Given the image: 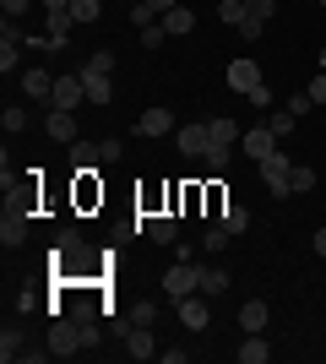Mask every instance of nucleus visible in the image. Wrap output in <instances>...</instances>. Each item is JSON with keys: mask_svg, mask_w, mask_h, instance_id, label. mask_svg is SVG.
<instances>
[{"mask_svg": "<svg viewBox=\"0 0 326 364\" xmlns=\"http://www.w3.org/2000/svg\"><path fill=\"white\" fill-rule=\"evenodd\" d=\"M288 174H294V164H288V152H283V147H272V152L261 158V180H266V191H272V201L294 196V185H288Z\"/></svg>", "mask_w": 326, "mask_h": 364, "instance_id": "nucleus-1", "label": "nucleus"}, {"mask_svg": "<svg viewBox=\"0 0 326 364\" xmlns=\"http://www.w3.org/2000/svg\"><path fill=\"white\" fill-rule=\"evenodd\" d=\"M163 294H169V299L202 294V267H190V261H174L169 272H163Z\"/></svg>", "mask_w": 326, "mask_h": 364, "instance_id": "nucleus-2", "label": "nucleus"}, {"mask_svg": "<svg viewBox=\"0 0 326 364\" xmlns=\"http://www.w3.org/2000/svg\"><path fill=\"white\" fill-rule=\"evenodd\" d=\"M174 316H180V326L185 332H207L212 326V310H207V294H185V299H169Z\"/></svg>", "mask_w": 326, "mask_h": 364, "instance_id": "nucleus-3", "label": "nucleus"}, {"mask_svg": "<svg viewBox=\"0 0 326 364\" xmlns=\"http://www.w3.org/2000/svg\"><path fill=\"white\" fill-rule=\"evenodd\" d=\"M49 353L55 359H71V353H82V332L71 316H55V326H49Z\"/></svg>", "mask_w": 326, "mask_h": 364, "instance_id": "nucleus-4", "label": "nucleus"}, {"mask_svg": "<svg viewBox=\"0 0 326 364\" xmlns=\"http://www.w3.org/2000/svg\"><path fill=\"white\" fill-rule=\"evenodd\" d=\"M77 104H87V82H82V71L77 76H55V98H49V109H77Z\"/></svg>", "mask_w": 326, "mask_h": 364, "instance_id": "nucleus-5", "label": "nucleus"}, {"mask_svg": "<svg viewBox=\"0 0 326 364\" xmlns=\"http://www.w3.org/2000/svg\"><path fill=\"white\" fill-rule=\"evenodd\" d=\"M22 240H28V218H22V207L6 201V213H0V245L11 250V245H22Z\"/></svg>", "mask_w": 326, "mask_h": 364, "instance_id": "nucleus-6", "label": "nucleus"}, {"mask_svg": "<svg viewBox=\"0 0 326 364\" xmlns=\"http://www.w3.org/2000/svg\"><path fill=\"white\" fill-rule=\"evenodd\" d=\"M44 131H49V136H55V141H60V147H71V141H82V136H77V120H71V109H49Z\"/></svg>", "mask_w": 326, "mask_h": 364, "instance_id": "nucleus-7", "label": "nucleus"}, {"mask_svg": "<svg viewBox=\"0 0 326 364\" xmlns=\"http://www.w3.org/2000/svg\"><path fill=\"white\" fill-rule=\"evenodd\" d=\"M22 92L38 98V104H49V98H55V76H49L44 65H33V71H22Z\"/></svg>", "mask_w": 326, "mask_h": 364, "instance_id": "nucleus-8", "label": "nucleus"}, {"mask_svg": "<svg viewBox=\"0 0 326 364\" xmlns=\"http://www.w3.org/2000/svg\"><path fill=\"white\" fill-rule=\"evenodd\" d=\"M174 141H180V152H185V158H207V147H212L207 125H185V131H174Z\"/></svg>", "mask_w": 326, "mask_h": 364, "instance_id": "nucleus-9", "label": "nucleus"}, {"mask_svg": "<svg viewBox=\"0 0 326 364\" xmlns=\"http://www.w3.org/2000/svg\"><path fill=\"white\" fill-rule=\"evenodd\" d=\"M229 87H234V92L261 87V65H256V60H229Z\"/></svg>", "mask_w": 326, "mask_h": 364, "instance_id": "nucleus-10", "label": "nucleus"}, {"mask_svg": "<svg viewBox=\"0 0 326 364\" xmlns=\"http://www.w3.org/2000/svg\"><path fill=\"white\" fill-rule=\"evenodd\" d=\"M77 28V16H71V6H49L44 11V33L49 38H60V49H65V33Z\"/></svg>", "mask_w": 326, "mask_h": 364, "instance_id": "nucleus-11", "label": "nucleus"}, {"mask_svg": "<svg viewBox=\"0 0 326 364\" xmlns=\"http://www.w3.org/2000/svg\"><path fill=\"white\" fill-rule=\"evenodd\" d=\"M147 240L153 245H174L180 240V223H174L169 213H147Z\"/></svg>", "mask_w": 326, "mask_h": 364, "instance_id": "nucleus-12", "label": "nucleus"}, {"mask_svg": "<svg viewBox=\"0 0 326 364\" xmlns=\"http://www.w3.org/2000/svg\"><path fill=\"white\" fill-rule=\"evenodd\" d=\"M82 82H87V104H98V109H104L109 98H114L109 76H104V71H93V65H82Z\"/></svg>", "mask_w": 326, "mask_h": 364, "instance_id": "nucleus-13", "label": "nucleus"}, {"mask_svg": "<svg viewBox=\"0 0 326 364\" xmlns=\"http://www.w3.org/2000/svg\"><path fill=\"white\" fill-rule=\"evenodd\" d=\"M190 28H196V11H190V6H169V11H163V33H169V38H185Z\"/></svg>", "mask_w": 326, "mask_h": 364, "instance_id": "nucleus-14", "label": "nucleus"}, {"mask_svg": "<svg viewBox=\"0 0 326 364\" xmlns=\"http://www.w3.org/2000/svg\"><path fill=\"white\" fill-rule=\"evenodd\" d=\"M169 6H180V0H136V6H131V22H136V28H153Z\"/></svg>", "mask_w": 326, "mask_h": 364, "instance_id": "nucleus-15", "label": "nucleus"}, {"mask_svg": "<svg viewBox=\"0 0 326 364\" xmlns=\"http://www.w3.org/2000/svg\"><path fill=\"white\" fill-rule=\"evenodd\" d=\"M136 131H141V136H169V131H174V114H169V109H147V114L136 120Z\"/></svg>", "mask_w": 326, "mask_h": 364, "instance_id": "nucleus-16", "label": "nucleus"}, {"mask_svg": "<svg viewBox=\"0 0 326 364\" xmlns=\"http://www.w3.org/2000/svg\"><path fill=\"white\" fill-rule=\"evenodd\" d=\"M125 353H131V359H153L158 353L153 332H147V326H131V332H125Z\"/></svg>", "mask_w": 326, "mask_h": 364, "instance_id": "nucleus-17", "label": "nucleus"}, {"mask_svg": "<svg viewBox=\"0 0 326 364\" xmlns=\"http://www.w3.org/2000/svg\"><path fill=\"white\" fill-rule=\"evenodd\" d=\"M266 321H272V304L266 299H250L245 310H239V326H245V332H266Z\"/></svg>", "mask_w": 326, "mask_h": 364, "instance_id": "nucleus-18", "label": "nucleus"}, {"mask_svg": "<svg viewBox=\"0 0 326 364\" xmlns=\"http://www.w3.org/2000/svg\"><path fill=\"white\" fill-rule=\"evenodd\" d=\"M272 147H278V136H272V125H256V131H245V152L256 158V164H261V158H266Z\"/></svg>", "mask_w": 326, "mask_h": 364, "instance_id": "nucleus-19", "label": "nucleus"}, {"mask_svg": "<svg viewBox=\"0 0 326 364\" xmlns=\"http://www.w3.org/2000/svg\"><path fill=\"white\" fill-rule=\"evenodd\" d=\"M239 359H245V364H266V359H272V343H266L261 332H245V343H239Z\"/></svg>", "mask_w": 326, "mask_h": 364, "instance_id": "nucleus-20", "label": "nucleus"}, {"mask_svg": "<svg viewBox=\"0 0 326 364\" xmlns=\"http://www.w3.org/2000/svg\"><path fill=\"white\" fill-rule=\"evenodd\" d=\"M217 223L229 228V234H245V228H250V213L239 207V201H223V207H217Z\"/></svg>", "mask_w": 326, "mask_h": 364, "instance_id": "nucleus-21", "label": "nucleus"}, {"mask_svg": "<svg viewBox=\"0 0 326 364\" xmlns=\"http://www.w3.org/2000/svg\"><path fill=\"white\" fill-rule=\"evenodd\" d=\"M0 359L6 364L22 359V326H6V332H0Z\"/></svg>", "mask_w": 326, "mask_h": 364, "instance_id": "nucleus-22", "label": "nucleus"}, {"mask_svg": "<svg viewBox=\"0 0 326 364\" xmlns=\"http://www.w3.org/2000/svg\"><path fill=\"white\" fill-rule=\"evenodd\" d=\"M207 136H212L217 147H234V136H239V125H234V120H207Z\"/></svg>", "mask_w": 326, "mask_h": 364, "instance_id": "nucleus-23", "label": "nucleus"}, {"mask_svg": "<svg viewBox=\"0 0 326 364\" xmlns=\"http://www.w3.org/2000/svg\"><path fill=\"white\" fill-rule=\"evenodd\" d=\"M223 289H229V272H223V267H202V294H207V299L223 294Z\"/></svg>", "mask_w": 326, "mask_h": 364, "instance_id": "nucleus-24", "label": "nucleus"}, {"mask_svg": "<svg viewBox=\"0 0 326 364\" xmlns=\"http://www.w3.org/2000/svg\"><path fill=\"white\" fill-rule=\"evenodd\" d=\"M0 131H11V136H16V131H28V109H22V104H11L6 114H0Z\"/></svg>", "mask_w": 326, "mask_h": 364, "instance_id": "nucleus-25", "label": "nucleus"}, {"mask_svg": "<svg viewBox=\"0 0 326 364\" xmlns=\"http://www.w3.org/2000/svg\"><path fill=\"white\" fill-rule=\"evenodd\" d=\"M71 16H77V22H98V16H104V0H71Z\"/></svg>", "mask_w": 326, "mask_h": 364, "instance_id": "nucleus-26", "label": "nucleus"}, {"mask_svg": "<svg viewBox=\"0 0 326 364\" xmlns=\"http://www.w3.org/2000/svg\"><path fill=\"white\" fill-rule=\"evenodd\" d=\"M71 164H77V168H93L98 164V147H93V141H71Z\"/></svg>", "mask_w": 326, "mask_h": 364, "instance_id": "nucleus-27", "label": "nucleus"}, {"mask_svg": "<svg viewBox=\"0 0 326 364\" xmlns=\"http://www.w3.org/2000/svg\"><path fill=\"white\" fill-rule=\"evenodd\" d=\"M217 16H223L229 28H239V22H245V0H217Z\"/></svg>", "mask_w": 326, "mask_h": 364, "instance_id": "nucleus-28", "label": "nucleus"}, {"mask_svg": "<svg viewBox=\"0 0 326 364\" xmlns=\"http://www.w3.org/2000/svg\"><path fill=\"white\" fill-rule=\"evenodd\" d=\"M283 109L299 120V114H310V109H315V98H310V92H288V98H283Z\"/></svg>", "mask_w": 326, "mask_h": 364, "instance_id": "nucleus-29", "label": "nucleus"}, {"mask_svg": "<svg viewBox=\"0 0 326 364\" xmlns=\"http://www.w3.org/2000/svg\"><path fill=\"white\" fill-rule=\"evenodd\" d=\"M153 321H158V304H147V299L131 304V326H153Z\"/></svg>", "mask_w": 326, "mask_h": 364, "instance_id": "nucleus-30", "label": "nucleus"}, {"mask_svg": "<svg viewBox=\"0 0 326 364\" xmlns=\"http://www.w3.org/2000/svg\"><path fill=\"white\" fill-rule=\"evenodd\" d=\"M223 245H229V228H223V223H217V228H207V240H202V250H207V256H217Z\"/></svg>", "mask_w": 326, "mask_h": 364, "instance_id": "nucleus-31", "label": "nucleus"}, {"mask_svg": "<svg viewBox=\"0 0 326 364\" xmlns=\"http://www.w3.org/2000/svg\"><path fill=\"white\" fill-rule=\"evenodd\" d=\"M261 33H266V22H261V16H250V11H245V22H239V38H245V44H256Z\"/></svg>", "mask_w": 326, "mask_h": 364, "instance_id": "nucleus-32", "label": "nucleus"}, {"mask_svg": "<svg viewBox=\"0 0 326 364\" xmlns=\"http://www.w3.org/2000/svg\"><path fill=\"white\" fill-rule=\"evenodd\" d=\"M245 11L261 16V22H272V16H278V0H245Z\"/></svg>", "mask_w": 326, "mask_h": 364, "instance_id": "nucleus-33", "label": "nucleus"}, {"mask_svg": "<svg viewBox=\"0 0 326 364\" xmlns=\"http://www.w3.org/2000/svg\"><path fill=\"white\" fill-rule=\"evenodd\" d=\"M169 44V33H163V22H153V28H141V49H158Z\"/></svg>", "mask_w": 326, "mask_h": 364, "instance_id": "nucleus-34", "label": "nucleus"}, {"mask_svg": "<svg viewBox=\"0 0 326 364\" xmlns=\"http://www.w3.org/2000/svg\"><path fill=\"white\" fill-rule=\"evenodd\" d=\"M266 125H272V136H288V131H294V114H288V109H278V114H272V120H266Z\"/></svg>", "mask_w": 326, "mask_h": 364, "instance_id": "nucleus-35", "label": "nucleus"}, {"mask_svg": "<svg viewBox=\"0 0 326 364\" xmlns=\"http://www.w3.org/2000/svg\"><path fill=\"white\" fill-rule=\"evenodd\" d=\"M207 168L223 174V168H229V147H217V141H212V147H207Z\"/></svg>", "mask_w": 326, "mask_h": 364, "instance_id": "nucleus-36", "label": "nucleus"}, {"mask_svg": "<svg viewBox=\"0 0 326 364\" xmlns=\"http://www.w3.org/2000/svg\"><path fill=\"white\" fill-rule=\"evenodd\" d=\"M288 185H294V191H315V168H299V164H294V174H288Z\"/></svg>", "mask_w": 326, "mask_h": 364, "instance_id": "nucleus-37", "label": "nucleus"}, {"mask_svg": "<svg viewBox=\"0 0 326 364\" xmlns=\"http://www.w3.org/2000/svg\"><path fill=\"white\" fill-rule=\"evenodd\" d=\"M120 141H114V136H104V141H98V158H104V164H120Z\"/></svg>", "mask_w": 326, "mask_h": 364, "instance_id": "nucleus-38", "label": "nucleus"}, {"mask_svg": "<svg viewBox=\"0 0 326 364\" xmlns=\"http://www.w3.org/2000/svg\"><path fill=\"white\" fill-rule=\"evenodd\" d=\"M87 65H93V71H104V76H109V71H114V49H98V55H93V60H87Z\"/></svg>", "mask_w": 326, "mask_h": 364, "instance_id": "nucleus-39", "label": "nucleus"}, {"mask_svg": "<svg viewBox=\"0 0 326 364\" xmlns=\"http://www.w3.org/2000/svg\"><path fill=\"white\" fill-rule=\"evenodd\" d=\"M245 98H250V104H256V109H272V87H250Z\"/></svg>", "mask_w": 326, "mask_h": 364, "instance_id": "nucleus-40", "label": "nucleus"}, {"mask_svg": "<svg viewBox=\"0 0 326 364\" xmlns=\"http://www.w3.org/2000/svg\"><path fill=\"white\" fill-rule=\"evenodd\" d=\"M305 92H310L315 104H326V71H315V82H310V87H305Z\"/></svg>", "mask_w": 326, "mask_h": 364, "instance_id": "nucleus-41", "label": "nucleus"}, {"mask_svg": "<svg viewBox=\"0 0 326 364\" xmlns=\"http://www.w3.org/2000/svg\"><path fill=\"white\" fill-rule=\"evenodd\" d=\"M0 6H6V16H22V11L33 6V0H0Z\"/></svg>", "mask_w": 326, "mask_h": 364, "instance_id": "nucleus-42", "label": "nucleus"}, {"mask_svg": "<svg viewBox=\"0 0 326 364\" xmlns=\"http://www.w3.org/2000/svg\"><path fill=\"white\" fill-rule=\"evenodd\" d=\"M315 256H326V228H315Z\"/></svg>", "mask_w": 326, "mask_h": 364, "instance_id": "nucleus-43", "label": "nucleus"}, {"mask_svg": "<svg viewBox=\"0 0 326 364\" xmlns=\"http://www.w3.org/2000/svg\"><path fill=\"white\" fill-rule=\"evenodd\" d=\"M321 71H326V49H321Z\"/></svg>", "mask_w": 326, "mask_h": 364, "instance_id": "nucleus-44", "label": "nucleus"}, {"mask_svg": "<svg viewBox=\"0 0 326 364\" xmlns=\"http://www.w3.org/2000/svg\"><path fill=\"white\" fill-rule=\"evenodd\" d=\"M321 11H326V0H321Z\"/></svg>", "mask_w": 326, "mask_h": 364, "instance_id": "nucleus-45", "label": "nucleus"}]
</instances>
